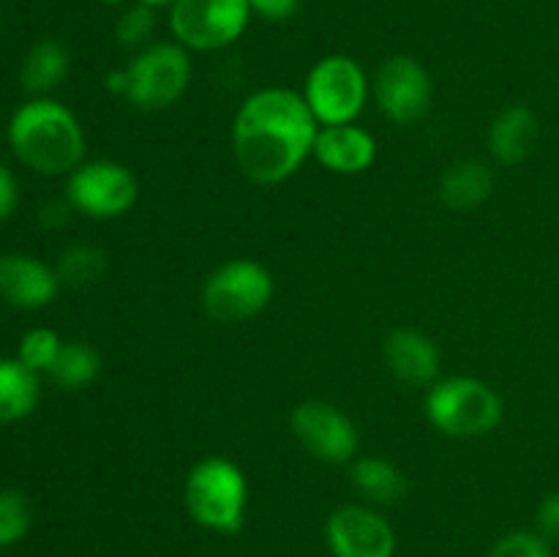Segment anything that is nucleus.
<instances>
[{
  "label": "nucleus",
  "mask_w": 559,
  "mask_h": 557,
  "mask_svg": "<svg viewBox=\"0 0 559 557\" xmlns=\"http://www.w3.org/2000/svg\"><path fill=\"white\" fill-rule=\"evenodd\" d=\"M320 123L304 93L262 87L238 107L233 120V156L240 173L271 186L293 178L314 151Z\"/></svg>",
  "instance_id": "nucleus-1"
},
{
  "label": "nucleus",
  "mask_w": 559,
  "mask_h": 557,
  "mask_svg": "<svg viewBox=\"0 0 559 557\" xmlns=\"http://www.w3.org/2000/svg\"><path fill=\"white\" fill-rule=\"evenodd\" d=\"M14 156L44 178L71 175L85 162V131L66 104L41 96L14 109L9 120Z\"/></svg>",
  "instance_id": "nucleus-2"
},
{
  "label": "nucleus",
  "mask_w": 559,
  "mask_h": 557,
  "mask_svg": "<svg viewBox=\"0 0 559 557\" xmlns=\"http://www.w3.org/2000/svg\"><path fill=\"white\" fill-rule=\"evenodd\" d=\"M189 517L211 533H238L249 506V481L227 457H205L189 470L183 484Z\"/></svg>",
  "instance_id": "nucleus-3"
},
{
  "label": "nucleus",
  "mask_w": 559,
  "mask_h": 557,
  "mask_svg": "<svg viewBox=\"0 0 559 557\" xmlns=\"http://www.w3.org/2000/svg\"><path fill=\"white\" fill-rule=\"evenodd\" d=\"M426 418L448 437H484L502 424L506 404L489 382L478 377H445L426 393Z\"/></svg>",
  "instance_id": "nucleus-4"
},
{
  "label": "nucleus",
  "mask_w": 559,
  "mask_h": 557,
  "mask_svg": "<svg viewBox=\"0 0 559 557\" xmlns=\"http://www.w3.org/2000/svg\"><path fill=\"white\" fill-rule=\"evenodd\" d=\"M273 276L262 262L238 257L227 260L202 284V309L213 322L235 325L267 309L273 298Z\"/></svg>",
  "instance_id": "nucleus-5"
},
{
  "label": "nucleus",
  "mask_w": 559,
  "mask_h": 557,
  "mask_svg": "<svg viewBox=\"0 0 559 557\" xmlns=\"http://www.w3.org/2000/svg\"><path fill=\"white\" fill-rule=\"evenodd\" d=\"M304 98L320 126L355 123L369 102V76L349 55H325L311 66Z\"/></svg>",
  "instance_id": "nucleus-6"
},
{
  "label": "nucleus",
  "mask_w": 559,
  "mask_h": 557,
  "mask_svg": "<svg viewBox=\"0 0 559 557\" xmlns=\"http://www.w3.org/2000/svg\"><path fill=\"white\" fill-rule=\"evenodd\" d=\"M129 93L126 102L142 112H162L183 98L191 85V55L178 42H158L142 47L126 66Z\"/></svg>",
  "instance_id": "nucleus-7"
},
{
  "label": "nucleus",
  "mask_w": 559,
  "mask_h": 557,
  "mask_svg": "<svg viewBox=\"0 0 559 557\" xmlns=\"http://www.w3.org/2000/svg\"><path fill=\"white\" fill-rule=\"evenodd\" d=\"M251 20L249 0H175L169 27L189 52H213L238 42Z\"/></svg>",
  "instance_id": "nucleus-8"
},
{
  "label": "nucleus",
  "mask_w": 559,
  "mask_h": 557,
  "mask_svg": "<svg viewBox=\"0 0 559 557\" xmlns=\"http://www.w3.org/2000/svg\"><path fill=\"white\" fill-rule=\"evenodd\" d=\"M140 197V183L126 164L96 158L82 162L71 175H66V200L74 213L96 222L120 218L134 208Z\"/></svg>",
  "instance_id": "nucleus-9"
},
{
  "label": "nucleus",
  "mask_w": 559,
  "mask_h": 557,
  "mask_svg": "<svg viewBox=\"0 0 559 557\" xmlns=\"http://www.w3.org/2000/svg\"><path fill=\"white\" fill-rule=\"evenodd\" d=\"M295 440L314 459L328 464H349L358 459L360 437L353 420L331 402L309 399L289 413Z\"/></svg>",
  "instance_id": "nucleus-10"
},
{
  "label": "nucleus",
  "mask_w": 559,
  "mask_h": 557,
  "mask_svg": "<svg viewBox=\"0 0 559 557\" xmlns=\"http://www.w3.org/2000/svg\"><path fill=\"white\" fill-rule=\"evenodd\" d=\"M371 96L382 118L409 126L431 107V76L424 63L409 55H391L382 60L371 82Z\"/></svg>",
  "instance_id": "nucleus-11"
},
{
  "label": "nucleus",
  "mask_w": 559,
  "mask_h": 557,
  "mask_svg": "<svg viewBox=\"0 0 559 557\" xmlns=\"http://www.w3.org/2000/svg\"><path fill=\"white\" fill-rule=\"evenodd\" d=\"M325 544L333 557H393L396 530L369 506H342L328 517Z\"/></svg>",
  "instance_id": "nucleus-12"
},
{
  "label": "nucleus",
  "mask_w": 559,
  "mask_h": 557,
  "mask_svg": "<svg viewBox=\"0 0 559 557\" xmlns=\"http://www.w3.org/2000/svg\"><path fill=\"white\" fill-rule=\"evenodd\" d=\"M58 289V273L38 257L20 254V251L0 257V298L14 309H44L52 304Z\"/></svg>",
  "instance_id": "nucleus-13"
},
{
  "label": "nucleus",
  "mask_w": 559,
  "mask_h": 557,
  "mask_svg": "<svg viewBox=\"0 0 559 557\" xmlns=\"http://www.w3.org/2000/svg\"><path fill=\"white\" fill-rule=\"evenodd\" d=\"M311 156L336 175H360L377 162V140L358 123L320 126Z\"/></svg>",
  "instance_id": "nucleus-14"
},
{
  "label": "nucleus",
  "mask_w": 559,
  "mask_h": 557,
  "mask_svg": "<svg viewBox=\"0 0 559 557\" xmlns=\"http://www.w3.org/2000/svg\"><path fill=\"white\" fill-rule=\"evenodd\" d=\"M382 355L391 375L407 386H435L440 375V349L426 333L415 328H396L388 333Z\"/></svg>",
  "instance_id": "nucleus-15"
},
{
  "label": "nucleus",
  "mask_w": 559,
  "mask_h": 557,
  "mask_svg": "<svg viewBox=\"0 0 559 557\" xmlns=\"http://www.w3.org/2000/svg\"><path fill=\"white\" fill-rule=\"evenodd\" d=\"M538 137L540 126L533 109L524 107V104H513V107L502 109L491 123L489 153L495 162L513 167V164H522L524 158L533 156Z\"/></svg>",
  "instance_id": "nucleus-16"
},
{
  "label": "nucleus",
  "mask_w": 559,
  "mask_h": 557,
  "mask_svg": "<svg viewBox=\"0 0 559 557\" xmlns=\"http://www.w3.org/2000/svg\"><path fill=\"white\" fill-rule=\"evenodd\" d=\"M71 71V55L55 38H41L25 52L20 66V82L33 98L49 96L55 87L63 85Z\"/></svg>",
  "instance_id": "nucleus-17"
},
{
  "label": "nucleus",
  "mask_w": 559,
  "mask_h": 557,
  "mask_svg": "<svg viewBox=\"0 0 559 557\" xmlns=\"http://www.w3.org/2000/svg\"><path fill=\"white\" fill-rule=\"evenodd\" d=\"M495 191V173L478 158H464L440 178V200L451 211H473Z\"/></svg>",
  "instance_id": "nucleus-18"
},
{
  "label": "nucleus",
  "mask_w": 559,
  "mask_h": 557,
  "mask_svg": "<svg viewBox=\"0 0 559 557\" xmlns=\"http://www.w3.org/2000/svg\"><path fill=\"white\" fill-rule=\"evenodd\" d=\"M349 481L355 491L371 506H396L404 500L409 484L407 475L382 457H358L349 467Z\"/></svg>",
  "instance_id": "nucleus-19"
},
{
  "label": "nucleus",
  "mask_w": 559,
  "mask_h": 557,
  "mask_svg": "<svg viewBox=\"0 0 559 557\" xmlns=\"http://www.w3.org/2000/svg\"><path fill=\"white\" fill-rule=\"evenodd\" d=\"M41 399V380L20 358H0V424L27 418Z\"/></svg>",
  "instance_id": "nucleus-20"
},
{
  "label": "nucleus",
  "mask_w": 559,
  "mask_h": 557,
  "mask_svg": "<svg viewBox=\"0 0 559 557\" xmlns=\"http://www.w3.org/2000/svg\"><path fill=\"white\" fill-rule=\"evenodd\" d=\"M98 371H102L98 349L93 344L80 342V339H71V342H63L47 377L63 391H80L96 380Z\"/></svg>",
  "instance_id": "nucleus-21"
},
{
  "label": "nucleus",
  "mask_w": 559,
  "mask_h": 557,
  "mask_svg": "<svg viewBox=\"0 0 559 557\" xmlns=\"http://www.w3.org/2000/svg\"><path fill=\"white\" fill-rule=\"evenodd\" d=\"M107 251L102 246L93 244H74L69 249H63V254L55 262V273L60 278V287L71 289H85L91 284L102 282V276L107 273Z\"/></svg>",
  "instance_id": "nucleus-22"
},
{
  "label": "nucleus",
  "mask_w": 559,
  "mask_h": 557,
  "mask_svg": "<svg viewBox=\"0 0 559 557\" xmlns=\"http://www.w3.org/2000/svg\"><path fill=\"white\" fill-rule=\"evenodd\" d=\"M33 524L31 500L20 489H0V549L20 544Z\"/></svg>",
  "instance_id": "nucleus-23"
},
{
  "label": "nucleus",
  "mask_w": 559,
  "mask_h": 557,
  "mask_svg": "<svg viewBox=\"0 0 559 557\" xmlns=\"http://www.w3.org/2000/svg\"><path fill=\"white\" fill-rule=\"evenodd\" d=\"M60 347H63V339H60L52 328H31V331L20 339L16 358H20L27 369L36 371V375H49Z\"/></svg>",
  "instance_id": "nucleus-24"
},
{
  "label": "nucleus",
  "mask_w": 559,
  "mask_h": 557,
  "mask_svg": "<svg viewBox=\"0 0 559 557\" xmlns=\"http://www.w3.org/2000/svg\"><path fill=\"white\" fill-rule=\"evenodd\" d=\"M156 31V9L145 3H131L120 11L118 25H115V38L120 47H145L147 38Z\"/></svg>",
  "instance_id": "nucleus-25"
},
{
  "label": "nucleus",
  "mask_w": 559,
  "mask_h": 557,
  "mask_svg": "<svg viewBox=\"0 0 559 557\" xmlns=\"http://www.w3.org/2000/svg\"><path fill=\"white\" fill-rule=\"evenodd\" d=\"M489 557H555V552L538 530H511L491 544Z\"/></svg>",
  "instance_id": "nucleus-26"
},
{
  "label": "nucleus",
  "mask_w": 559,
  "mask_h": 557,
  "mask_svg": "<svg viewBox=\"0 0 559 557\" xmlns=\"http://www.w3.org/2000/svg\"><path fill=\"white\" fill-rule=\"evenodd\" d=\"M16 205H20V183H16L14 173L0 162V222H9Z\"/></svg>",
  "instance_id": "nucleus-27"
},
{
  "label": "nucleus",
  "mask_w": 559,
  "mask_h": 557,
  "mask_svg": "<svg viewBox=\"0 0 559 557\" xmlns=\"http://www.w3.org/2000/svg\"><path fill=\"white\" fill-rule=\"evenodd\" d=\"M535 522H538V533H544L546 538H559V491H551V495H546L544 500H540Z\"/></svg>",
  "instance_id": "nucleus-28"
},
{
  "label": "nucleus",
  "mask_w": 559,
  "mask_h": 557,
  "mask_svg": "<svg viewBox=\"0 0 559 557\" xmlns=\"http://www.w3.org/2000/svg\"><path fill=\"white\" fill-rule=\"evenodd\" d=\"M251 14H260L267 22H284L300 9V0H249Z\"/></svg>",
  "instance_id": "nucleus-29"
},
{
  "label": "nucleus",
  "mask_w": 559,
  "mask_h": 557,
  "mask_svg": "<svg viewBox=\"0 0 559 557\" xmlns=\"http://www.w3.org/2000/svg\"><path fill=\"white\" fill-rule=\"evenodd\" d=\"M71 213H74V208H71L69 200H49L38 208V222L47 229H58L69 224Z\"/></svg>",
  "instance_id": "nucleus-30"
},
{
  "label": "nucleus",
  "mask_w": 559,
  "mask_h": 557,
  "mask_svg": "<svg viewBox=\"0 0 559 557\" xmlns=\"http://www.w3.org/2000/svg\"><path fill=\"white\" fill-rule=\"evenodd\" d=\"M104 87H107V91L112 93V96L126 98V93H129V74H126V69L109 71L107 80H104Z\"/></svg>",
  "instance_id": "nucleus-31"
},
{
  "label": "nucleus",
  "mask_w": 559,
  "mask_h": 557,
  "mask_svg": "<svg viewBox=\"0 0 559 557\" xmlns=\"http://www.w3.org/2000/svg\"><path fill=\"white\" fill-rule=\"evenodd\" d=\"M136 3H145L151 5V9H162V5H173L175 0H136Z\"/></svg>",
  "instance_id": "nucleus-32"
},
{
  "label": "nucleus",
  "mask_w": 559,
  "mask_h": 557,
  "mask_svg": "<svg viewBox=\"0 0 559 557\" xmlns=\"http://www.w3.org/2000/svg\"><path fill=\"white\" fill-rule=\"evenodd\" d=\"M102 3H107V5H120V3H126V0H102Z\"/></svg>",
  "instance_id": "nucleus-33"
},
{
  "label": "nucleus",
  "mask_w": 559,
  "mask_h": 557,
  "mask_svg": "<svg viewBox=\"0 0 559 557\" xmlns=\"http://www.w3.org/2000/svg\"><path fill=\"white\" fill-rule=\"evenodd\" d=\"M0 36H3V14H0Z\"/></svg>",
  "instance_id": "nucleus-34"
}]
</instances>
